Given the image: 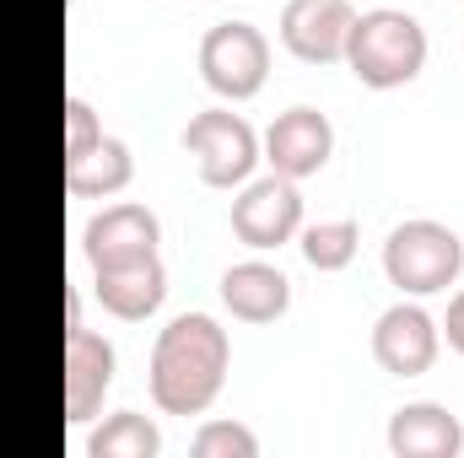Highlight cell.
Returning a JSON list of instances; mask_svg holds the SVG:
<instances>
[{
	"label": "cell",
	"mask_w": 464,
	"mask_h": 458,
	"mask_svg": "<svg viewBox=\"0 0 464 458\" xmlns=\"http://www.w3.org/2000/svg\"><path fill=\"white\" fill-rule=\"evenodd\" d=\"M130 178H135V157L119 135H103L82 157H65V195L71 200H109L119 189H130Z\"/></svg>",
	"instance_id": "15"
},
{
	"label": "cell",
	"mask_w": 464,
	"mask_h": 458,
	"mask_svg": "<svg viewBox=\"0 0 464 458\" xmlns=\"http://www.w3.org/2000/svg\"><path fill=\"white\" fill-rule=\"evenodd\" d=\"M303 232V195L292 178L270 173V178H254L243 184V195L232 200V237L243 248H281Z\"/></svg>",
	"instance_id": "6"
},
{
	"label": "cell",
	"mask_w": 464,
	"mask_h": 458,
	"mask_svg": "<svg viewBox=\"0 0 464 458\" xmlns=\"http://www.w3.org/2000/svg\"><path fill=\"white\" fill-rule=\"evenodd\" d=\"M270 76V43L254 22H217L200 38V81L227 98V103H248Z\"/></svg>",
	"instance_id": "4"
},
{
	"label": "cell",
	"mask_w": 464,
	"mask_h": 458,
	"mask_svg": "<svg viewBox=\"0 0 464 458\" xmlns=\"http://www.w3.org/2000/svg\"><path fill=\"white\" fill-rule=\"evenodd\" d=\"M389 453L394 458H459L464 453V426L454 410L421 399L389 415Z\"/></svg>",
	"instance_id": "13"
},
{
	"label": "cell",
	"mask_w": 464,
	"mask_h": 458,
	"mask_svg": "<svg viewBox=\"0 0 464 458\" xmlns=\"http://www.w3.org/2000/svg\"><path fill=\"white\" fill-rule=\"evenodd\" d=\"M346 65L351 76L372 92H394V87H411L427 65V27L411 16V11H362L351 22L346 38Z\"/></svg>",
	"instance_id": "2"
},
{
	"label": "cell",
	"mask_w": 464,
	"mask_h": 458,
	"mask_svg": "<svg viewBox=\"0 0 464 458\" xmlns=\"http://www.w3.org/2000/svg\"><path fill=\"white\" fill-rule=\"evenodd\" d=\"M232 340L211 313H179L151 345V405L162 415H206L227 383Z\"/></svg>",
	"instance_id": "1"
},
{
	"label": "cell",
	"mask_w": 464,
	"mask_h": 458,
	"mask_svg": "<svg viewBox=\"0 0 464 458\" xmlns=\"http://www.w3.org/2000/svg\"><path fill=\"white\" fill-rule=\"evenodd\" d=\"M222 302L243 324H276L292 308V281L265 259H243L222 275Z\"/></svg>",
	"instance_id": "14"
},
{
	"label": "cell",
	"mask_w": 464,
	"mask_h": 458,
	"mask_svg": "<svg viewBox=\"0 0 464 458\" xmlns=\"http://www.w3.org/2000/svg\"><path fill=\"white\" fill-rule=\"evenodd\" d=\"M362 248V227L356 222H319V227L303 232V259L319 270V275H335L346 270Z\"/></svg>",
	"instance_id": "17"
},
{
	"label": "cell",
	"mask_w": 464,
	"mask_h": 458,
	"mask_svg": "<svg viewBox=\"0 0 464 458\" xmlns=\"http://www.w3.org/2000/svg\"><path fill=\"white\" fill-rule=\"evenodd\" d=\"M259 146H265V162L281 178L303 184V178L324 173V162L335 151V124L319 114V109H286V114L270 119V129H265Z\"/></svg>",
	"instance_id": "8"
},
{
	"label": "cell",
	"mask_w": 464,
	"mask_h": 458,
	"mask_svg": "<svg viewBox=\"0 0 464 458\" xmlns=\"http://www.w3.org/2000/svg\"><path fill=\"white\" fill-rule=\"evenodd\" d=\"M184 151L195 157V167L211 189H237V184H248V173L259 162V135L232 109H206L184 124Z\"/></svg>",
	"instance_id": "5"
},
{
	"label": "cell",
	"mask_w": 464,
	"mask_h": 458,
	"mask_svg": "<svg viewBox=\"0 0 464 458\" xmlns=\"http://www.w3.org/2000/svg\"><path fill=\"white\" fill-rule=\"evenodd\" d=\"M92 297L103 313H114L119 324H146L162 297H168V270H162V253H146V259H130V264H103L98 281H92Z\"/></svg>",
	"instance_id": "12"
},
{
	"label": "cell",
	"mask_w": 464,
	"mask_h": 458,
	"mask_svg": "<svg viewBox=\"0 0 464 458\" xmlns=\"http://www.w3.org/2000/svg\"><path fill=\"white\" fill-rule=\"evenodd\" d=\"M438 345H443L438 319L427 308H416V302H394L372 324V361L389 377H421V372H432Z\"/></svg>",
	"instance_id": "7"
},
{
	"label": "cell",
	"mask_w": 464,
	"mask_h": 458,
	"mask_svg": "<svg viewBox=\"0 0 464 458\" xmlns=\"http://www.w3.org/2000/svg\"><path fill=\"white\" fill-rule=\"evenodd\" d=\"M195 458H259V437L243 421H206L189 443Z\"/></svg>",
	"instance_id": "18"
},
{
	"label": "cell",
	"mask_w": 464,
	"mask_h": 458,
	"mask_svg": "<svg viewBox=\"0 0 464 458\" xmlns=\"http://www.w3.org/2000/svg\"><path fill=\"white\" fill-rule=\"evenodd\" d=\"M351 22H356L351 0H286L281 43L303 65H335V60H346Z\"/></svg>",
	"instance_id": "10"
},
{
	"label": "cell",
	"mask_w": 464,
	"mask_h": 458,
	"mask_svg": "<svg viewBox=\"0 0 464 458\" xmlns=\"http://www.w3.org/2000/svg\"><path fill=\"white\" fill-rule=\"evenodd\" d=\"M157 243H162V222H157L146 205H135V200L98 211V216L82 227V253L92 259V270L146 259V253H157Z\"/></svg>",
	"instance_id": "11"
},
{
	"label": "cell",
	"mask_w": 464,
	"mask_h": 458,
	"mask_svg": "<svg viewBox=\"0 0 464 458\" xmlns=\"http://www.w3.org/2000/svg\"><path fill=\"white\" fill-rule=\"evenodd\" d=\"M103 140V124L92 114V103L87 98H71L65 103V157H82V151H92Z\"/></svg>",
	"instance_id": "19"
},
{
	"label": "cell",
	"mask_w": 464,
	"mask_h": 458,
	"mask_svg": "<svg viewBox=\"0 0 464 458\" xmlns=\"http://www.w3.org/2000/svg\"><path fill=\"white\" fill-rule=\"evenodd\" d=\"M464 243L443 222H400L383 243V275L405 297H438L459 281Z\"/></svg>",
	"instance_id": "3"
},
{
	"label": "cell",
	"mask_w": 464,
	"mask_h": 458,
	"mask_svg": "<svg viewBox=\"0 0 464 458\" xmlns=\"http://www.w3.org/2000/svg\"><path fill=\"white\" fill-rule=\"evenodd\" d=\"M443 335H449V345H454V350L464 356V291L454 297V302H449V319H443Z\"/></svg>",
	"instance_id": "20"
},
{
	"label": "cell",
	"mask_w": 464,
	"mask_h": 458,
	"mask_svg": "<svg viewBox=\"0 0 464 458\" xmlns=\"http://www.w3.org/2000/svg\"><path fill=\"white\" fill-rule=\"evenodd\" d=\"M114 345L92 335L87 324H65V421L87 426L98 421L109 388H114Z\"/></svg>",
	"instance_id": "9"
},
{
	"label": "cell",
	"mask_w": 464,
	"mask_h": 458,
	"mask_svg": "<svg viewBox=\"0 0 464 458\" xmlns=\"http://www.w3.org/2000/svg\"><path fill=\"white\" fill-rule=\"evenodd\" d=\"M157 453H162V432L140 410H119L87 437V458H157Z\"/></svg>",
	"instance_id": "16"
}]
</instances>
